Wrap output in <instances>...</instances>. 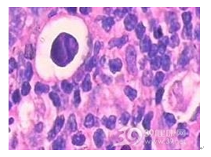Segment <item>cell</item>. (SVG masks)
Returning <instances> with one entry per match:
<instances>
[{
    "mask_svg": "<svg viewBox=\"0 0 211 157\" xmlns=\"http://www.w3.org/2000/svg\"><path fill=\"white\" fill-rule=\"evenodd\" d=\"M126 61L130 73L132 74H135L137 72L136 53L135 48L132 46H128L127 48Z\"/></svg>",
    "mask_w": 211,
    "mask_h": 157,
    "instance_id": "1",
    "label": "cell"
},
{
    "mask_svg": "<svg viewBox=\"0 0 211 157\" xmlns=\"http://www.w3.org/2000/svg\"><path fill=\"white\" fill-rule=\"evenodd\" d=\"M167 19H168V22L170 23V33H174L178 31L181 28V24L177 19V15L174 12H170Z\"/></svg>",
    "mask_w": 211,
    "mask_h": 157,
    "instance_id": "2",
    "label": "cell"
},
{
    "mask_svg": "<svg viewBox=\"0 0 211 157\" xmlns=\"http://www.w3.org/2000/svg\"><path fill=\"white\" fill-rule=\"evenodd\" d=\"M192 51L189 47H187L182 51L178 61V65L185 66L188 63L192 57Z\"/></svg>",
    "mask_w": 211,
    "mask_h": 157,
    "instance_id": "3",
    "label": "cell"
},
{
    "mask_svg": "<svg viewBox=\"0 0 211 157\" xmlns=\"http://www.w3.org/2000/svg\"><path fill=\"white\" fill-rule=\"evenodd\" d=\"M137 22V18L134 15L129 14L127 16L124 20L126 29L128 31H131L135 27Z\"/></svg>",
    "mask_w": 211,
    "mask_h": 157,
    "instance_id": "4",
    "label": "cell"
},
{
    "mask_svg": "<svg viewBox=\"0 0 211 157\" xmlns=\"http://www.w3.org/2000/svg\"><path fill=\"white\" fill-rule=\"evenodd\" d=\"M110 66L111 70L114 73L119 72L122 68V61L119 59H113L110 61Z\"/></svg>",
    "mask_w": 211,
    "mask_h": 157,
    "instance_id": "5",
    "label": "cell"
},
{
    "mask_svg": "<svg viewBox=\"0 0 211 157\" xmlns=\"http://www.w3.org/2000/svg\"><path fill=\"white\" fill-rule=\"evenodd\" d=\"M192 24L191 23L185 26L181 34V36L184 39L190 40L192 39Z\"/></svg>",
    "mask_w": 211,
    "mask_h": 157,
    "instance_id": "6",
    "label": "cell"
},
{
    "mask_svg": "<svg viewBox=\"0 0 211 157\" xmlns=\"http://www.w3.org/2000/svg\"><path fill=\"white\" fill-rule=\"evenodd\" d=\"M185 124L180 123L178 124V138L181 139L185 138L187 137H188L189 134V131L187 128H185Z\"/></svg>",
    "mask_w": 211,
    "mask_h": 157,
    "instance_id": "7",
    "label": "cell"
},
{
    "mask_svg": "<svg viewBox=\"0 0 211 157\" xmlns=\"http://www.w3.org/2000/svg\"><path fill=\"white\" fill-rule=\"evenodd\" d=\"M151 47V40L148 36H145L140 42V49L143 52L149 51Z\"/></svg>",
    "mask_w": 211,
    "mask_h": 157,
    "instance_id": "8",
    "label": "cell"
},
{
    "mask_svg": "<svg viewBox=\"0 0 211 157\" xmlns=\"http://www.w3.org/2000/svg\"><path fill=\"white\" fill-rule=\"evenodd\" d=\"M153 75L151 72L146 71L144 72L142 77V82L145 86H149L152 84Z\"/></svg>",
    "mask_w": 211,
    "mask_h": 157,
    "instance_id": "9",
    "label": "cell"
},
{
    "mask_svg": "<svg viewBox=\"0 0 211 157\" xmlns=\"http://www.w3.org/2000/svg\"><path fill=\"white\" fill-rule=\"evenodd\" d=\"M153 117V112L152 111L149 112L145 116L142 123L143 127L145 130H149L150 129L151 121L152 120Z\"/></svg>",
    "mask_w": 211,
    "mask_h": 157,
    "instance_id": "10",
    "label": "cell"
},
{
    "mask_svg": "<svg viewBox=\"0 0 211 157\" xmlns=\"http://www.w3.org/2000/svg\"><path fill=\"white\" fill-rule=\"evenodd\" d=\"M169 38L168 37H164L162 38V40H161L159 42L158 45V51L160 54L164 55L165 53V51L167 49V45L169 43Z\"/></svg>",
    "mask_w": 211,
    "mask_h": 157,
    "instance_id": "11",
    "label": "cell"
},
{
    "mask_svg": "<svg viewBox=\"0 0 211 157\" xmlns=\"http://www.w3.org/2000/svg\"><path fill=\"white\" fill-rule=\"evenodd\" d=\"M164 119L167 126L170 127L174 125L177 122L174 116L170 113H167L164 115Z\"/></svg>",
    "mask_w": 211,
    "mask_h": 157,
    "instance_id": "12",
    "label": "cell"
},
{
    "mask_svg": "<svg viewBox=\"0 0 211 157\" xmlns=\"http://www.w3.org/2000/svg\"><path fill=\"white\" fill-rule=\"evenodd\" d=\"M124 92L127 96L129 98L131 101H133L137 97V92L135 90L129 86H127L124 89Z\"/></svg>",
    "mask_w": 211,
    "mask_h": 157,
    "instance_id": "13",
    "label": "cell"
},
{
    "mask_svg": "<svg viewBox=\"0 0 211 157\" xmlns=\"http://www.w3.org/2000/svg\"><path fill=\"white\" fill-rule=\"evenodd\" d=\"M171 61L170 56L167 55H164L161 59V66L162 69L164 71L167 72L169 71L171 68Z\"/></svg>",
    "mask_w": 211,
    "mask_h": 157,
    "instance_id": "14",
    "label": "cell"
},
{
    "mask_svg": "<svg viewBox=\"0 0 211 157\" xmlns=\"http://www.w3.org/2000/svg\"><path fill=\"white\" fill-rule=\"evenodd\" d=\"M104 133L102 130H97V132L95 134V141L97 146L100 147L102 146L104 141Z\"/></svg>",
    "mask_w": 211,
    "mask_h": 157,
    "instance_id": "15",
    "label": "cell"
},
{
    "mask_svg": "<svg viewBox=\"0 0 211 157\" xmlns=\"http://www.w3.org/2000/svg\"><path fill=\"white\" fill-rule=\"evenodd\" d=\"M127 41H128L127 36H124L120 38L114 39L112 43L113 44V46L121 48L123 45H125Z\"/></svg>",
    "mask_w": 211,
    "mask_h": 157,
    "instance_id": "16",
    "label": "cell"
},
{
    "mask_svg": "<svg viewBox=\"0 0 211 157\" xmlns=\"http://www.w3.org/2000/svg\"><path fill=\"white\" fill-rule=\"evenodd\" d=\"M161 66V59L160 56L154 58L151 62V67L152 70L156 71Z\"/></svg>",
    "mask_w": 211,
    "mask_h": 157,
    "instance_id": "17",
    "label": "cell"
},
{
    "mask_svg": "<svg viewBox=\"0 0 211 157\" xmlns=\"http://www.w3.org/2000/svg\"><path fill=\"white\" fill-rule=\"evenodd\" d=\"M180 42V38L177 34L172 35L170 38V41H169L170 46L172 48H174L178 46Z\"/></svg>",
    "mask_w": 211,
    "mask_h": 157,
    "instance_id": "18",
    "label": "cell"
},
{
    "mask_svg": "<svg viewBox=\"0 0 211 157\" xmlns=\"http://www.w3.org/2000/svg\"><path fill=\"white\" fill-rule=\"evenodd\" d=\"M145 32V27L142 24V22H141L137 26L136 28V33L137 37L139 39H142Z\"/></svg>",
    "mask_w": 211,
    "mask_h": 157,
    "instance_id": "19",
    "label": "cell"
},
{
    "mask_svg": "<svg viewBox=\"0 0 211 157\" xmlns=\"http://www.w3.org/2000/svg\"><path fill=\"white\" fill-rule=\"evenodd\" d=\"M164 77L165 75L162 72H158V73H157L155 76V79L154 80V85L156 86L160 85L164 81Z\"/></svg>",
    "mask_w": 211,
    "mask_h": 157,
    "instance_id": "20",
    "label": "cell"
},
{
    "mask_svg": "<svg viewBox=\"0 0 211 157\" xmlns=\"http://www.w3.org/2000/svg\"><path fill=\"white\" fill-rule=\"evenodd\" d=\"M181 17H182V20L185 25L189 24L191 23V20L192 19L191 12H184L181 15Z\"/></svg>",
    "mask_w": 211,
    "mask_h": 157,
    "instance_id": "21",
    "label": "cell"
},
{
    "mask_svg": "<svg viewBox=\"0 0 211 157\" xmlns=\"http://www.w3.org/2000/svg\"><path fill=\"white\" fill-rule=\"evenodd\" d=\"M116 121V118L114 116H111L108 120H106V125L108 128L112 130L115 128V123Z\"/></svg>",
    "mask_w": 211,
    "mask_h": 157,
    "instance_id": "22",
    "label": "cell"
},
{
    "mask_svg": "<svg viewBox=\"0 0 211 157\" xmlns=\"http://www.w3.org/2000/svg\"><path fill=\"white\" fill-rule=\"evenodd\" d=\"M164 88H160L157 91L156 93V97H155V100L156 104H159L160 103L162 100V97L164 95Z\"/></svg>",
    "mask_w": 211,
    "mask_h": 157,
    "instance_id": "23",
    "label": "cell"
},
{
    "mask_svg": "<svg viewBox=\"0 0 211 157\" xmlns=\"http://www.w3.org/2000/svg\"><path fill=\"white\" fill-rule=\"evenodd\" d=\"M144 112V109L143 108H138V111H137L134 117V120L136 123H139L141 120L143 115Z\"/></svg>",
    "mask_w": 211,
    "mask_h": 157,
    "instance_id": "24",
    "label": "cell"
},
{
    "mask_svg": "<svg viewBox=\"0 0 211 157\" xmlns=\"http://www.w3.org/2000/svg\"><path fill=\"white\" fill-rule=\"evenodd\" d=\"M158 48L156 45H153L151 46L149 52V56L150 58H153L158 52Z\"/></svg>",
    "mask_w": 211,
    "mask_h": 157,
    "instance_id": "25",
    "label": "cell"
},
{
    "mask_svg": "<svg viewBox=\"0 0 211 157\" xmlns=\"http://www.w3.org/2000/svg\"><path fill=\"white\" fill-rule=\"evenodd\" d=\"M130 117V116L128 113H124L123 114H122V116H121V117L120 120V123L123 125H126L129 120Z\"/></svg>",
    "mask_w": 211,
    "mask_h": 157,
    "instance_id": "26",
    "label": "cell"
},
{
    "mask_svg": "<svg viewBox=\"0 0 211 157\" xmlns=\"http://www.w3.org/2000/svg\"><path fill=\"white\" fill-rule=\"evenodd\" d=\"M154 36L156 39H160L163 36V33H162V28H161L160 26H159L158 27L155 28L154 29Z\"/></svg>",
    "mask_w": 211,
    "mask_h": 157,
    "instance_id": "27",
    "label": "cell"
},
{
    "mask_svg": "<svg viewBox=\"0 0 211 157\" xmlns=\"http://www.w3.org/2000/svg\"><path fill=\"white\" fill-rule=\"evenodd\" d=\"M114 21L113 19L109 18L108 19H107L104 22V26H105L106 29L107 28L110 29V28L114 24Z\"/></svg>",
    "mask_w": 211,
    "mask_h": 157,
    "instance_id": "28",
    "label": "cell"
},
{
    "mask_svg": "<svg viewBox=\"0 0 211 157\" xmlns=\"http://www.w3.org/2000/svg\"><path fill=\"white\" fill-rule=\"evenodd\" d=\"M151 137L149 136L145 138L144 150H151Z\"/></svg>",
    "mask_w": 211,
    "mask_h": 157,
    "instance_id": "29",
    "label": "cell"
},
{
    "mask_svg": "<svg viewBox=\"0 0 211 157\" xmlns=\"http://www.w3.org/2000/svg\"><path fill=\"white\" fill-rule=\"evenodd\" d=\"M116 12L117 15L118 16H119L120 17H123L127 13V8H122L120 10H117Z\"/></svg>",
    "mask_w": 211,
    "mask_h": 157,
    "instance_id": "30",
    "label": "cell"
},
{
    "mask_svg": "<svg viewBox=\"0 0 211 157\" xmlns=\"http://www.w3.org/2000/svg\"><path fill=\"white\" fill-rule=\"evenodd\" d=\"M195 35L196 37L197 38V39H199V38H200V28H199V27H197V28L195 29Z\"/></svg>",
    "mask_w": 211,
    "mask_h": 157,
    "instance_id": "31",
    "label": "cell"
},
{
    "mask_svg": "<svg viewBox=\"0 0 211 157\" xmlns=\"http://www.w3.org/2000/svg\"><path fill=\"white\" fill-rule=\"evenodd\" d=\"M121 150H131L129 146H128V145H126V146H124L123 147Z\"/></svg>",
    "mask_w": 211,
    "mask_h": 157,
    "instance_id": "32",
    "label": "cell"
},
{
    "mask_svg": "<svg viewBox=\"0 0 211 157\" xmlns=\"http://www.w3.org/2000/svg\"><path fill=\"white\" fill-rule=\"evenodd\" d=\"M180 9H182V10H184V9H185V10H186V9H188V8H180Z\"/></svg>",
    "mask_w": 211,
    "mask_h": 157,
    "instance_id": "33",
    "label": "cell"
}]
</instances>
